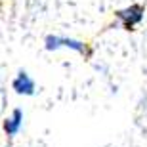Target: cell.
<instances>
[{"mask_svg": "<svg viewBox=\"0 0 147 147\" xmlns=\"http://www.w3.org/2000/svg\"><path fill=\"white\" fill-rule=\"evenodd\" d=\"M117 19L122 23V27L130 31L132 27H136L138 23L143 19V6L140 4H130L128 8L124 10H119L117 11Z\"/></svg>", "mask_w": 147, "mask_h": 147, "instance_id": "2", "label": "cell"}, {"mask_svg": "<svg viewBox=\"0 0 147 147\" xmlns=\"http://www.w3.org/2000/svg\"><path fill=\"white\" fill-rule=\"evenodd\" d=\"M21 124H23V111L21 109H13L11 115L4 120V132L8 136H16L17 132L21 130Z\"/></svg>", "mask_w": 147, "mask_h": 147, "instance_id": "4", "label": "cell"}, {"mask_svg": "<svg viewBox=\"0 0 147 147\" xmlns=\"http://www.w3.org/2000/svg\"><path fill=\"white\" fill-rule=\"evenodd\" d=\"M46 50H57V48H71L75 52L82 55H90V48H88L84 42L80 40H75V38H67V36H57V34H48L46 40Z\"/></svg>", "mask_w": 147, "mask_h": 147, "instance_id": "1", "label": "cell"}, {"mask_svg": "<svg viewBox=\"0 0 147 147\" xmlns=\"http://www.w3.org/2000/svg\"><path fill=\"white\" fill-rule=\"evenodd\" d=\"M11 88L19 96H33L36 86H34V80L31 78V75L27 71H19L16 75V78L11 80Z\"/></svg>", "mask_w": 147, "mask_h": 147, "instance_id": "3", "label": "cell"}]
</instances>
